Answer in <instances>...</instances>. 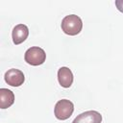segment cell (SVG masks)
Wrapping results in <instances>:
<instances>
[{
  "mask_svg": "<svg viewBox=\"0 0 123 123\" xmlns=\"http://www.w3.org/2000/svg\"><path fill=\"white\" fill-rule=\"evenodd\" d=\"M62 30L68 36H76L83 29V21L76 14H69L63 17L61 24Z\"/></svg>",
  "mask_w": 123,
  "mask_h": 123,
  "instance_id": "obj_1",
  "label": "cell"
},
{
  "mask_svg": "<svg viewBox=\"0 0 123 123\" xmlns=\"http://www.w3.org/2000/svg\"><path fill=\"white\" fill-rule=\"evenodd\" d=\"M24 60L28 64L37 66V65L42 64L45 62L46 54L42 48L38 46H33L25 52Z\"/></svg>",
  "mask_w": 123,
  "mask_h": 123,
  "instance_id": "obj_2",
  "label": "cell"
},
{
  "mask_svg": "<svg viewBox=\"0 0 123 123\" xmlns=\"http://www.w3.org/2000/svg\"><path fill=\"white\" fill-rule=\"evenodd\" d=\"M74 111V105L68 99H62L58 101L54 108V113L57 119L66 120L68 119Z\"/></svg>",
  "mask_w": 123,
  "mask_h": 123,
  "instance_id": "obj_3",
  "label": "cell"
},
{
  "mask_svg": "<svg viewBox=\"0 0 123 123\" xmlns=\"http://www.w3.org/2000/svg\"><path fill=\"white\" fill-rule=\"evenodd\" d=\"M5 81L8 85L12 86H20L25 81V76L23 72L16 68H11L5 73Z\"/></svg>",
  "mask_w": 123,
  "mask_h": 123,
  "instance_id": "obj_4",
  "label": "cell"
},
{
  "mask_svg": "<svg viewBox=\"0 0 123 123\" xmlns=\"http://www.w3.org/2000/svg\"><path fill=\"white\" fill-rule=\"evenodd\" d=\"M102 115L96 111H86L75 117L72 123H101Z\"/></svg>",
  "mask_w": 123,
  "mask_h": 123,
  "instance_id": "obj_5",
  "label": "cell"
},
{
  "mask_svg": "<svg viewBox=\"0 0 123 123\" xmlns=\"http://www.w3.org/2000/svg\"><path fill=\"white\" fill-rule=\"evenodd\" d=\"M29 36V29L25 24H17L12 29V41L15 45H18L26 40Z\"/></svg>",
  "mask_w": 123,
  "mask_h": 123,
  "instance_id": "obj_6",
  "label": "cell"
},
{
  "mask_svg": "<svg viewBox=\"0 0 123 123\" xmlns=\"http://www.w3.org/2000/svg\"><path fill=\"white\" fill-rule=\"evenodd\" d=\"M73 73L68 67L62 66L58 70V80L62 87H70L73 83Z\"/></svg>",
  "mask_w": 123,
  "mask_h": 123,
  "instance_id": "obj_7",
  "label": "cell"
},
{
  "mask_svg": "<svg viewBox=\"0 0 123 123\" xmlns=\"http://www.w3.org/2000/svg\"><path fill=\"white\" fill-rule=\"evenodd\" d=\"M14 103V94L12 90L8 88H0V108L7 109L10 108Z\"/></svg>",
  "mask_w": 123,
  "mask_h": 123,
  "instance_id": "obj_8",
  "label": "cell"
},
{
  "mask_svg": "<svg viewBox=\"0 0 123 123\" xmlns=\"http://www.w3.org/2000/svg\"><path fill=\"white\" fill-rule=\"evenodd\" d=\"M115 6L119 12L123 13V0H116L115 1Z\"/></svg>",
  "mask_w": 123,
  "mask_h": 123,
  "instance_id": "obj_9",
  "label": "cell"
}]
</instances>
